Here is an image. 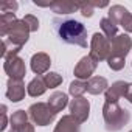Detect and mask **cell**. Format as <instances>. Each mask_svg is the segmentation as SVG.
Segmentation results:
<instances>
[{
  "instance_id": "d4e9b609",
  "label": "cell",
  "mask_w": 132,
  "mask_h": 132,
  "mask_svg": "<svg viewBox=\"0 0 132 132\" xmlns=\"http://www.w3.org/2000/svg\"><path fill=\"white\" fill-rule=\"evenodd\" d=\"M124 57H118V56H110L107 59V65H109V69L113 70V72H120L124 69Z\"/></svg>"
},
{
  "instance_id": "603a6c76",
  "label": "cell",
  "mask_w": 132,
  "mask_h": 132,
  "mask_svg": "<svg viewBox=\"0 0 132 132\" xmlns=\"http://www.w3.org/2000/svg\"><path fill=\"white\" fill-rule=\"evenodd\" d=\"M20 50H22V47H16V45L10 44V42L5 39V40L2 42V57H3V61H5V59H10V57L17 56Z\"/></svg>"
},
{
  "instance_id": "5bb4252c",
  "label": "cell",
  "mask_w": 132,
  "mask_h": 132,
  "mask_svg": "<svg viewBox=\"0 0 132 132\" xmlns=\"http://www.w3.org/2000/svg\"><path fill=\"white\" fill-rule=\"evenodd\" d=\"M127 87H129V84L124 82V81H117V82H113L112 86H109V89H107L106 93H104L106 101H109V103H118L120 98L126 96Z\"/></svg>"
},
{
  "instance_id": "8fae6325",
  "label": "cell",
  "mask_w": 132,
  "mask_h": 132,
  "mask_svg": "<svg viewBox=\"0 0 132 132\" xmlns=\"http://www.w3.org/2000/svg\"><path fill=\"white\" fill-rule=\"evenodd\" d=\"M110 56H118V57H126V54L132 50V39L129 34H118L115 39L110 40Z\"/></svg>"
},
{
  "instance_id": "d6986e66",
  "label": "cell",
  "mask_w": 132,
  "mask_h": 132,
  "mask_svg": "<svg viewBox=\"0 0 132 132\" xmlns=\"http://www.w3.org/2000/svg\"><path fill=\"white\" fill-rule=\"evenodd\" d=\"M47 90V84L44 81V76H36L30 81V84L27 86V93L33 98H37V96H42Z\"/></svg>"
},
{
  "instance_id": "5b68a950",
  "label": "cell",
  "mask_w": 132,
  "mask_h": 132,
  "mask_svg": "<svg viewBox=\"0 0 132 132\" xmlns=\"http://www.w3.org/2000/svg\"><path fill=\"white\" fill-rule=\"evenodd\" d=\"M30 28H28V25L23 22V19L22 20H16L14 23H13V27H11V30L8 31V34H6V40L10 42V44H13V45H16V47H23L25 44H27V40H28V37H30Z\"/></svg>"
},
{
  "instance_id": "ffe728a7",
  "label": "cell",
  "mask_w": 132,
  "mask_h": 132,
  "mask_svg": "<svg viewBox=\"0 0 132 132\" xmlns=\"http://www.w3.org/2000/svg\"><path fill=\"white\" fill-rule=\"evenodd\" d=\"M100 25H101V30H103V33H104V36L109 39V40H112V39H115L118 34V25L113 22V20H110L109 17H104V19H101V22H100Z\"/></svg>"
},
{
  "instance_id": "2e32d148",
  "label": "cell",
  "mask_w": 132,
  "mask_h": 132,
  "mask_svg": "<svg viewBox=\"0 0 132 132\" xmlns=\"http://www.w3.org/2000/svg\"><path fill=\"white\" fill-rule=\"evenodd\" d=\"M50 10L56 14H72L79 10V3L69 2V0H54L50 3Z\"/></svg>"
},
{
  "instance_id": "4dcf8cb0",
  "label": "cell",
  "mask_w": 132,
  "mask_h": 132,
  "mask_svg": "<svg viewBox=\"0 0 132 132\" xmlns=\"http://www.w3.org/2000/svg\"><path fill=\"white\" fill-rule=\"evenodd\" d=\"M129 132H132V130H129Z\"/></svg>"
},
{
  "instance_id": "52a82bcc",
  "label": "cell",
  "mask_w": 132,
  "mask_h": 132,
  "mask_svg": "<svg viewBox=\"0 0 132 132\" xmlns=\"http://www.w3.org/2000/svg\"><path fill=\"white\" fill-rule=\"evenodd\" d=\"M3 70L10 76V79H23L27 75V67H25V61L19 56L5 59L3 62Z\"/></svg>"
},
{
  "instance_id": "8992f818",
  "label": "cell",
  "mask_w": 132,
  "mask_h": 132,
  "mask_svg": "<svg viewBox=\"0 0 132 132\" xmlns=\"http://www.w3.org/2000/svg\"><path fill=\"white\" fill-rule=\"evenodd\" d=\"M98 67V61L93 59L90 54L84 56L79 59V62L75 65V70H73V75L75 78H78L79 81H89L93 75V72L96 70Z\"/></svg>"
},
{
  "instance_id": "277c9868",
  "label": "cell",
  "mask_w": 132,
  "mask_h": 132,
  "mask_svg": "<svg viewBox=\"0 0 132 132\" xmlns=\"http://www.w3.org/2000/svg\"><path fill=\"white\" fill-rule=\"evenodd\" d=\"M110 53H112L110 40L104 34L95 33L90 40V56L100 62V61H107L110 57Z\"/></svg>"
},
{
  "instance_id": "83f0119b",
  "label": "cell",
  "mask_w": 132,
  "mask_h": 132,
  "mask_svg": "<svg viewBox=\"0 0 132 132\" xmlns=\"http://www.w3.org/2000/svg\"><path fill=\"white\" fill-rule=\"evenodd\" d=\"M79 10H81V14L84 17H92L93 16V6L90 2H84V3H79Z\"/></svg>"
},
{
  "instance_id": "7402d4cb",
  "label": "cell",
  "mask_w": 132,
  "mask_h": 132,
  "mask_svg": "<svg viewBox=\"0 0 132 132\" xmlns=\"http://www.w3.org/2000/svg\"><path fill=\"white\" fill-rule=\"evenodd\" d=\"M86 92H87V81H79V79H76V81L70 82L69 93H70L73 98H79V96H82Z\"/></svg>"
},
{
  "instance_id": "7a4b0ae2",
  "label": "cell",
  "mask_w": 132,
  "mask_h": 132,
  "mask_svg": "<svg viewBox=\"0 0 132 132\" xmlns=\"http://www.w3.org/2000/svg\"><path fill=\"white\" fill-rule=\"evenodd\" d=\"M103 118L106 123V129L109 132H118L129 123L130 113L129 110L123 109L118 103L106 101L103 106Z\"/></svg>"
},
{
  "instance_id": "9a60e30c",
  "label": "cell",
  "mask_w": 132,
  "mask_h": 132,
  "mask_svg": "<svg viewBox=\"0 0 132 132\" xmlns=\"http://www.w3.org/2000/svg\"><path fill=\"white\" fill-rule=\"evenodd\" d=\"M81 130V123L73 117V115H64L53 132H79Z\"/></svg>"
},
{
  "instance_id": "4fadbf2b",
  "label": "cell",
  "mask_w": 132,
  "mask_h": 132,
  "mask_svg": "<svg viewBox=\"0 0 132 132\" xmlns=\"http://www.w3.org/2000/svg\"><path fill=\"white\" fill-rule=\"evenodd\" d=\"M50 65H51V57L47 53H42L40 51V53L33 54V57H31V70L37 76L47 73L48 69H50Z\"/></svg>"
},
{
  "instance_id": "ba28073f",
  "label": "cell",
  "mask_w": 132,
  "mask_h": 132,
  "mask_svg": "<svg viewBox=\"0 0 132 132\" xmlns=\"http://www.w3.org/2000/svg\"><path fill=\"white\" fill-rule=\"evenodd\" d=\"M109 19L117 25L123 27L127 33H132V14L121 5H113L109 8Z\"/></svg>"
},
{
  "instance_id": "6da1fadb",
  "label": "cell",
  "mask_w": 132,
  "mask_h": 132,
  "mask_svg": "<svg viewBox=\"0 0 132 132\" xmlns=\"http://www.w3.org/2000/svg\"><path fill=\"white\" fill-rule=\"evenodd\" d=\"M57 33L64 42L87 48V30L81 22L73 19L57 22Z\"/></svg>"
},
{
  "instance_id": "4316f807",
  "label": "cell",
  "mask_w": 132,
  "mask_h": 132,
  "mask_svg": "<svg viewBox=\"0 0 132 132\" xmlns=\"http://www.w3.org/2000/svg\"><path fill=\"white\" fill-rule=\"evenodd\" d=\"M19 5L17 2H3L2 5H0V11H2V14H8V13H14L17 11Z\"/></svg>"
},
{
  "instance_id": "3957f363",
  "label": "cell",
  "mask_w": 132,
  "mask_h": 132,
  "mask_svg": "<svg viewBox=\"0 0 132 132\" xmlns=\"http://www.w3.org/2000/svg\"><path fill=\"white\" fill-rule=\"evenodd\" d=\"M28 115L31 118V121L37 126H48L53 123L56 113L50 109V106L47 103H34L30 106L28 109Z\"/></svg>"
},
{
  "instance_id": "7c38bea8",
  "label": "cell",
  "mask_w": 132,
  "mask_h": 132,
  "mask_svg": "<svg viewBox=\"0 0 132 132\" xmlns=\"http://www.w3.org/2000/svg\"><path fill=\"white\" fill-rule=\"evenodd\" d=\"M6 98L13 103H19L25 98V84L20 79H8Z\"/></svg>"
},
{
  "instance_id": "f1b7e54d",
  "label": "cell",
  "mask_w": 132,
  "mask_h": 132,
  "mask_svg": "<svg viewBox=\"0 0 132 132\" xmlns=\"http://www.w3.org/2000/svg\"><path fill=\"white\" fill-rule=\"evenodd\" d=\"M8 126V117H6V106H2V123H0V130H5Z\"/></svg>"
},
{
  "instance_id": "e0dca14e",
  "label": "cell",
  "mask_w": 132,
  "mask_h": 132,
  "mask_svg": "<svg viewBox=\"0 0 132 132\" xmlns=\"http://www.w3.org/2000/svg\"><path fill=\"white\" fill-rule=\"evenodd\" d=\"M107 89H109V82L104 76H92L87 81V92L92 93V95L106 93Z\"/></svg>"
},
{
  "instance_id": "484cf974",
  "label": "cell",
  "mask_w": 132,
  "mask_h": 132,
  "mask_svg": "<svg viewBox=\"0 0 132 132\" xmlns=\"http://www.w3.org/2000/svg\"><path fill=\"white\" fill-rule=\"evenodd\" d=\"M23 22L28 25V28H30L31 33L39 30V20H37V17H34L33 14H27V16L23 17Z\"/></svg>"
},
{
  "instance_id": "44dd1931",
  "label": "cell",
  "mask_w": 132,
  "mask_h": 132,
  "mask_svg": "<svg viewBox=\"0 0 132 132\" xmlns=\"http://www.w3.org/2000/svg\"><path fill=\"white\" fill-rule=\"evenodd\" d=\"M17 20L14 13H8V14H0V36L6 37L8 31L11 30L13 23Z\"/></svg>"
},
{
  "instance_id": "f546056e",
  "label": "cell",
  "mask_w": 132,
  "mask_h": 132,
  "mask_svg": "<svg viewBox=\"0 0 132 132\" xmlns=\"http://www.w3.org/2000/svg\"><path fill=\"white\" fill-rule=\"evenodd\" d=\"M130 104H132V84H129V87H127V92H126V96H124Z\"/></svg>"
},
{
  "instance_id": "ac0fdd59",
  "label": "cell",
  "mask_w": 132,
  "mask_h": 132,
  "mask_svg": "<svg viewBox=\"0 0 132 132\" xmlns=\"http://www.w3.org/2000/svg\"><path fill=\"white\" fill-rule=\"evenodd\" d=\"M47 104L50 106V109L54 113H57V112H61L65 106L69 104V96H67V93H64V92H54V93L50 95Z\"/></svg>"
},
{
  "instance_id": "9c48e42d",
  "label": "cell",
  "mask_w": 132,
  "mask_h": 132,
  "mask_svg": "<svg viewBox=\"0 0 132 132\" xmlns=\"http://www.w3.org/2000/svg\"><path fill=\"white\" fill-rule=\"evenodd\" d=\"M28 112L25 110H16L10 117L11 129L10 132H34V126L28 121Z\"/></svg>"
},
{
  "instance_id": "cb8c5ba5",
  "label": "cell",
  "mask_w": 132,
  "mask_h": 132,
  "mask_svg": "<svg viewBox=\"0 0 132 132\" xmlns=\"http://www.w3.org/2000/svg\"><path fill=\"white\" fill-rule=\"evenodd\" d=\"M44 81L47 84V89H56L62 84V76L56 72H48L47 75H44Z\"/></svg>"
},
{
  "instance_id": "30bf717a",
  "label": "cell",
  "mask_w": 132,
  "mask_h": 132,
  "mask_svg": "<svg viewBox=\"0 0 132 132\" xmlns=\"http://www.w3.org/2000/svg\"><path fill=\"white\" fill-rule=\"evenodd\" d=\"M69 109H70V115H73L79 123H84V121H87V118H89L90 103H89V100H86L84 96L73 98V100L69 103Z\"/></svg>"
}]
</instances>
